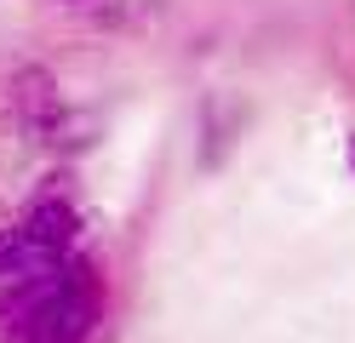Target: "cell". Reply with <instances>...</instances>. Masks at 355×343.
<instances>
[{
	"instance_id": "3",
	"label": "cell",
	"mask_w": 355,
	"mask_h": 343,
	"mask_svg": "<svg viewBox=\"0 0 355 343\" xmlns=\"http://www.w3.org/2000/svg\"><path fill=\"white\" fill-rule=\"evenodd\" d=\"M12 109H17V121H24V132L29 137H40V143H52V149H63L69 143V103H63V91H58V80L46 75V69H17L12 75Z\"/></svg>"
},
{
	"instance_id": "1",
	"label": "cell",
	"mask_w": 355,
	"mask_h": 343,
	"mask_svg": "<svg viewBox=\"0 0 355 343\" xmlns=\"http://www.w3.org/2000/svg\"><path fill=\"white\" fill-rule=\"evenodd\" d=\"M103 286L86 263H58L0 292V326L6 343H98Z\"/></svg>"
},
{
	"instance_id": "4",
	"label": "cell",
	"mask_w": 355,
	"mask_h": 343,
	"mask_svg": "<svg viewBox=\"0 0 355 343\" xmlns=\"http://www.w3.org/2000/svg\"><path fill=\"white\" fill-rule=\"evenodd\" d=\"M349 160H355V137H349Z\"/></svg>"
},
{
	"instance_id": "2",
	"label": "cell",
	"mask_w": 355,
	"mask_h": 343,
	"mask_svg": "<svg viewBox=\"0 0 355 343\" xmlns=\"http://www.w3.org/2000/svg\"><path fill=\"white\" fill-rule=\"evenodd\" d=\"M75 229H80V218L63 200H40L29 218L6 223L0 229V281L12 286V281H29V274H40V269L69 263Z\"/></svg>"
}]
</instances>
